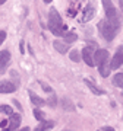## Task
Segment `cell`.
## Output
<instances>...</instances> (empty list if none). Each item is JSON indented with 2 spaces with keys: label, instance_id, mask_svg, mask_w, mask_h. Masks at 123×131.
Segmentation results:
<instances>
[{
  "label": "cell",
  "instance_id": "10",
  "mask_svg": "<svg viewBox=\"0 0 123 131\" xmlns=\"http://www.w3.org/2000/svg\"><path fill=\"white\" fill-rule=\"evenodd\" d=\"M82 2H84V0H69V3H71V6H69V15H71V16H76V15H78Z\"/></svg>",
  "mask_w": 123,
  "mask_h": 131
},
{
  "label": "cell",
  "instance_id": "7",
  "mask_svg": "<svg viewBox=\"0 0 123 131\" xmlns=\"http://www.w3.org/2000/svg\"><path fill=\"white\" fill-rule=\"evenodd\" d=\"M10 61V52L7 50L0 52V73H5L6 71V66Z\"/></svg>",
  "mask_w": 123,
  "mask_h": 131
},
{
  "label": "cell",
  "instance_id": "11",
  "mask_svg": "<svg viewBox=\"0 0 123 131\" xmlns=\"http://www.w3.org/2000/svg\"><path fill=\"white\" fill-rule=\"evenodd\" d=\"M92 16H94V7L88 5V6L85 7V10H84L82 16H81V22H82V24H85V22H88V20H90Z\"/></svg>",
  "mask_w": 123,
  "mask_h": 131
},
{
  "label": "cell",
  "instance_id": "16",
  "mask_svg": "<svg viewBox=\"0 0 123 131\" xmlns=\"http://www.w3.org/2000/svg\"><path fill=\"white\" fill-rule=\"evenodd\" d=\"M113 84L123 89V73H117V74L113 76Z\"/></svg>",
  "mask_w": 123,
  "mask_h": 131
},
{
  "label": "cell",
  "instance_id": "15",
  "mask_svg": "<svg viewBox=\"0 0 123 131\" xmlns=\"http://www.w3.org/2000/svg\"><path fill=\"white\" fill-rule=\"evenodd\" d=\"M85 84L91 89V92H92V93H95V95H103V93H104V92H103L101 89H98V88H97V86H95V84L91 82V80L85 79Z\"/></svg>",
  "mask_w": 123,
  "mask_h": 131
},
{
  "label": "cell",
  "instance_id": "24",
  "mask_svg": "<svg viewBox=\"0 0 123 131\" xmlns=\"http://www.w3.org/2000/svg\"><path fill=\"white\" fill-rule=\"evenodd\" d=\"M119 3H120V7H122V10H123V0H119Z\"/></svg>",
  "mask_w": 123,
  "mask_h": 131
},
{
  "label": "cell",
  "instance_id": "6",
  "mask_svg": "<svg viewBox=\"0 0 123 131\" xmlns=\"http://www.w3.org/2000/svg\"><path fill=\"white\" fill-rule=\"evenodd\" d=\"M106 60H109V51H107V50H98V51L94 54L95 66H101Z\"/></svg>",
  "mask_w": 123,
  "mask_h": 131
},
{
  "label": "cell",
  "instance_id": "27",
  "mask_svg": "<svg viewBox=\"0 0 123 131\" xmlns=\"http://www.w3.org/2000/svg\"><path fill=\"white\" fill-rule=\"evenodd\" d=\"M44 2H46V3H50V2H51V0H44Z\"/></svg>",
  "mask_w": 123,
  "mask_h": 131
},
{
  "label": "cell",
  "instance_id": "13",
  "mask_svg": "<svg viewBox=\"0 0 123 131\" xmlns=\"http://www.w3.org/2000/svg\"><path fill=\"white\" fill-rule=\"evenodd\" d=\"M53 45H54V48H56L60 54H66V51L69 50V44L61 42V41H54V42H53Z\"/></svg>",
  "mask_w": 123,
  "mask_h": 131
},
{
  "label": "cell",
  "instance_id": "3",
  "mask_svg": "<svg viewBox=\"0 0 123 131\" xmlns=\"http://www.w3.org/2000/svg\"><path fill=\"white\" fill-rule=\"evenodd\" d=\"M101 2H103V6H104L107 19H109L111 24H114L119 28V18H117V13H116V9H114L111 0H101Z\"/></svg>",
  "mask_w": 123,
  "mask_h": 131
},
{
  "label": "cell",
  "instance_id": "2",
  "mask_svg": "<svg viewBox=\"0 0 123 131\" xmlns=\"http://www.w3.org/2000/svg\"><path fill=\"white\" fill-rule=\"evenodd\" d=\"M98 29L100 34L103 35V38L107 39V41H113V38L116 37V32H117V26L111 24L110 20H106V19L98 22Z\"/></svg>",
  "mask_w": 123,
  "mask_h": 131
},
{
  "label": "cell",
  "instance_id": "8",
  "mask_svg": "<svg viewBox=\"0 0 123 131\" xmlns=\"http://www.w3.org/2000/svg\"><path fill=\"white\" fill-rule=\"evenodd\" d=\"M19 124H21V115L19 114H12L10 115L9 125L6 127V131H15L19 127Z\"/></svg>",
  "mask_w": 123,
  "mask_h": 131
},
{
  "label": "cell",
  "instance_id": "14",
  "mask_svg": "<svg viewBox=\"0 0 123 131\" xmlns=\"http://www.w3.org/2000/svg\"><path fill=\"white\" fill-rule=\"evenodd\" d=\"M53 127H54V122L53 121H43L37 128H35V131H48L50 128H53Z\"/></svg>",
  "mask_w": 123,
  "mask_h": 131
},
{
  "label": "cell",
  "instance_id": "19",
  "mask_svg": "<svg viewBox=\"0 0 123 131\" xmlns=\"http://www.w3.org/2000/svg\"><path fill=\"white\" fill-rule=\"evenodd\" d=\"M76 35L75 34H66V35H65V41L63 42H66V44H72V42L73 41H76Z\"/></svg>",
  "mask_w": 123,
  "mask_h": 131
},
{
  "label": "cell",
  "instance_id": "18",
  "mask_svg": "<svg viewBox=\"0 0 123 131\" xmlns=\"http://www.w3.org/2000/svg\"><path fill=\"white\" fill-rule=\"evenodd\" d=\"M0 112L5 114V115H12V114H13V109L10 106H7V105H2V106H0Z\"/></svg>",
  "mask_w": 123,
  "mask_h": 131
},
{
  "label": "cell",
  "instance_id": "1",
  "mask_svg": "<svg viewBox=\"0 0 123 131\" xmlns=\"http://www.w3.org/2000/svg\"><path fill=\"white\" fill-rule=\"evenodd\" d=\"M48 29L51 31L53 35H57V37H65L67 34V26L63 24L60 15L56 9H50V13H48Z\"/></svg>",
  "mask_w": 123,
  "mask_h": 131
},
{
  "label": "cell",
  "instance_id": "23",
  "mask_svg": "<svg viewBox=\"0 0 123 131\" xmlns=\"http://www.w3.org/2000/svg\"><path fill=\"white\" fill-rule=\"evenodd\" d=\"M103 131H114V130L111 128V127H104V128H103Z\"/></svg>",
  "mask_w": 123,
  "mask_h": 131
},
{
  "label": "cell",
  "instance_id": "21",
  "mask_svg": "<svg viewBox=\"0 0 123 131\" xmlns=\"http://www.w3.org/2000/svg\"><path fill=\"white\" fill-rule=\"evenodd\" d=\"M71 60H72V61H75V63H78V61L81 60L79 52H78V51H72V52H71Z\"/></svg>",
  "mask_w": 123,
  "mask_h": 131
},
{
  "label": "cell",
  "instance_id": "5",
  "mask_svg": "<svg viewBox=\"0 0 123 131\" xmlns=\"http://www.w3.org/2000/svg\"><path fill=\"white\" fill-rule=\"evenodd\" d=\"M82 58H84V61H85L90 67H92V66L95 64L94 63V50L91 47H85L82 50Z\"/></svg>",
  "mask_w": 123,
  "mask_h": 131
},
{
  "label": "cell",
  "instance_id": "12",
  "mask_svg": "<svg viewBox=\"0 0 123 131\" xmlns=\"http://www.w3.org/2000/svg\"><path fill=\"white\" fill-rule=\"evenodd\" d=\"M98 70H100V74L101 77H107L110 74V70H111V66H110V61L106 60L101 66H98Z\"/></svg>",
  "mask_w": 123,
  "mask_h": 131
},
{
  "label": "cell",
  "instance_id": "26",
  "mask_svg": "<svg viewBox=\"0 0 123 131\" xmlns=\"http://www.w3.org/2000/svg\"><path fill=\"white\" fill-rule=\"evenodd\" d=\"M6 0H0V5H3V3H5Z\"/></svg>",
  "mask_w": 123,
  "mask_h": 131
},
{
  "label": "cell",
  "instance_id": "20",
  "mask_svg": "<svg viewBox=\"0 0 123 131\" xmlns=\"http://www.w3.org/2000/svg\"><path fill=\"white\" fill-rule=\"evenodd\" d=\"M34 117L37 118L38 121H43L44 119V114L40 111V109H34Z\"/></svg>",
  "mask_w": 123,
  "mask_h": 131
},
{
  "label": "cell",
  "instance_id": "9",
  "mask_svg": "<svg viewBox=\"0 0 123 131\" xmlns=\"http://www.w3.org/2000/svg\"><path fill=\"white\" fill-rule=\"evenodd\" d=\"M16 90V86L13 83H10L7 80L0 82V93H13Z\"/></svg>",
  "mask_w": 123,
  "mask_h": 131
},
{
  "label": "cell",
  "instance_id": "17",
  "mask_svg": "<svg viewBox=\"0 0 123 131\" xmlns=\"http://www.w3.org/2000/svg\"><path fill=\"white\" fill-rule=\"evenodd\" d=\"M29 98H31V101H32L34 105H37V106H41V105L44 103L43 99L40 98V96H37V95L34 93V92H31V90H29Z\"/></svg>",
  "mask_w": 123,
  "mask_h": 131
},
{
  "label": "cell",
  "instance_id": "22",
  "mask_svg": "<svg viewBox=\"0 0 123 131\" xmlns=\"http://www.w3.org/2000/svg\"><path fill=\"white\" fill-rule=\"evenodd\" d=\"M5 38H6V32L5 31H0V45H2V42L5 41Z\"/></svg>",
  "mask_w": 123,
  "mask_h": 131
},
{
  "label": "cell",
  "instance_id": "25",
  "mask_svg": "<svg viewBox=\"0 0 123 131\" xmlns=\"http://www.w3.org/2000/svg\"><path fill=\"white\" fill-rule=\"evenodd\" d=\"M21 131H29V128H28V127H25V128H22Z\"/></svg>",
  "mask_w": 123,
  "mask_h": 131
},
{
  "label": "cell",
  "instance_id": "4",
  "mask_svg": "<svg viewBox=\"0 0 123 131\" xmlns=\"http://www.w3.org/2000/svg\"><path fill=\"white\" fill-rule=\"evenodd\" d=\"M122 64H123V45H120L117 48L116 54L113 56V60L110 61V66H111V70H116Z\"/></svg>",
  "mask_w": 123,
  "mask_h": 131
}]
</instances>
